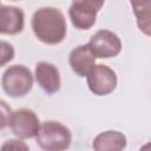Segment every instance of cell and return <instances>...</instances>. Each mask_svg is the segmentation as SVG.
<instances>
[{
	"label": "cell",
	"instance_id": "9c48e42d",
	"mask_svg": "<svg viewBox=\"0 0 151 151\" xmlns=\"http://www.w3.org/2000/svg\"><path fill=\"white\" fill-rule=\"evenodd\" d=\"M25 14L21 8L2 5L0 8V32L1 34H18L24 29Z\"/></svg>",
	"mask_w": 151,
	"mask_h": 151
},
{
	"label": "cell",
	"instance_id": "30bf717a",
	"mask_svg": "<svg viewBox=\"0 0 151 151\" xmlns=\"http://www.w3.org/2000/svg\"><path fill=\"white\" fill-rule=\"evenodd\" d=\"M72 71L79 77H86L91 68L96 65V55L92 53L88 44L79 45L73 48L68 57Z\"/></svg>",
	"mask_w": 151,
	"mask_h": 151
},
{
	"label": "cell",
	"instance_id": "3957f363",
	"mask_svg": "<svg viewBox=\"0 0 151 151\" xmlns=\"http://www.w3.org/2000/svg\"><path fill=\"white\" fill-rule=\"evenodd\" d=\"M1 85L4 91L12 98L25 97L33 86V76L28 67L24 65H13L5 70Z\"/></svg>",
	"mask_w": 151,
	"mask_h": 151
},
{
	"label": "cell",
	"instance_id": "4fadbf2b",
	"mask_svg": "<svg viewBox=\"0 0 151 151\" xmlns=\"http://www.w3.org/2000/svg\"><path fill=\"white\" fill-rule=\"evenodd\" d=\"M14 57V48L11 44L6 42V41H1V61H0V65L1 66H5L6 63L11 61Z\"/></svg>",
	"mask_w": 151,
	"mask_h": 151
},
{
	"label": "cell",
	"instance_id": "7a4b0ae2",
	"mask_svg": "<svg viewBox=\"0 0 151 151\" xmlns=\"http://www.w3.org/2000/svg\"><path fill=\"white\" fill-rule=\"evenodd\" d=\"M37 144L46 151H63L70 147L72 133L68 127L55 120H46L41 124L35 137Z\"/></svg>",
	"mask_w": 151,
	"mask_h": 151
},
{
	"label": "cell",
	"instance_id": "52a82bcc",
	"mask_svg": "<svg viewBox=\"0 0 151 151\" xmlns=\"http://www.w3.org/2000/svg\"><path fill=\"white\" fill-rule=\"evenodd\" d=\"M40 122L34 111L29 109H19L12 113L9 127L12 132L22 139L35 138L40 130Z\"/></svg>",
	"mask_w": 151,
	"mask_h": 151
},
{
	"label": "cell",
	"instance_id": "7c38bea8",
	"mask_svg": "<svg viewBox=\"0 0 151 151\" xmlns=\"http://www.w3.org/2000/svg\"><path fill=\"white\" fill-rule=\"evenodd\" d=\"M140 32L151 37V0H130Z\"/></svg>",
	"mask_w": 151,
	"mask_h": 151
},
{
	"label": "cell",
	"instance_id": "9a60e30c",
	"mask_svg": "<svg viewBox=\"0 0 151 151\" xmlns=\"http://www.w3.org/2000/svg\"><path fill=\"white\" fill-rule=\"evenodd\" d=\"M14 1H17V0H14Z\"/></svg>",
	"mask_w": 151,
	"mask_h": 151
},
{
	"label": "cell",
	"instance_id": "277c9868",
	"mask_svg": "<svg viewBox=\"0 0 151 151\" xmlns=\"http://www.w3.org/2000/svg\"><path fill=\"white\" fill-rule=\"evenodd\" d=\"M104 2L105 0H72L68 9L72 25L81 31L90 29L96 24L97 14Z\"/></svg>",
	"mask_w": 151,
	"mask_h": 151
},
{
	"label": "cell",
	"instance_id": "8992f818",
	"mask_svg": "<svg viewBox=\"0 0 151 151\" xmlns=\"http://www.w3.org/2000/svg\"><path fill=\"white\" fill-rule=\"evenodd\" d=\"M88 46L96 58L100 59L117 57L122 51V41L119 37L109 29H99L91 37Z\"/></svg>",
	"mask_w": 151,
	"mask_h": 151
},
{
	"label": "cell",
	"instance_id": "6da1fadb",
	"mask_svg": "<svg viewBox=\"0 0 151 151\" xmlns=\"http://www.w3.org/2000/svg\"><path fill=\"white\" fill-rule=\"evenodd\" d=\"M34 35L46 45L60 44L67 33L66 20L63 12L55 7H40L32 17Z\"/></svg>",
	"mask_w": 151,
	"mask_h": 151
},
{
	"label": "cell",
	"instance_id": "5bb4252c",
	"mask_svg": "<svg viewBox=\"0 0 151 151\" xmlns=\"http://www.w3.org/2000/svg\"><path fill=\"white\" fill-rule=\"evenodd\" d=\"M2 150H6V149H9V150H28V146L21 142V140H17V139H9L7 140L2 146H1Z\"/></svg>",
	"mask_w": 151,
	"mask_h": 151
},
{
	"label": "cell",
	"instance_id": "ba28073f",
	"mask_svg": "<svg viewBox=\"0 0 151 151\" xmlns=\"http://www.w3.org/2000/svg\"><path fill=\"white\" fill-rule=\"evenodd\" d=\"M35 80L47 94L58 92L61 85L58 67L47 61H40L35 65Z\"/></svg>",
	"mask_w": 151,
	"mask_h": 151
},
{
	"label": "cell",
	"instance_id": "5b68a950",
	"mask_svg": "<svg viewBox=\"0 0 151 151\" xmlns=\"http://www.w3.org/2000/svg\"><path fill=\"white\" fill-rule=\"evenodd\" d=\"M87 86L90 91L96 96H107L112 93L117 87L116 72L103 64L94 65L86 76Z\"/></svg>",
	"mask_w": 151,
	"mask_h": 151
},
{
	"label": "cell",
	"instance_id": "8fae6325",
	"mask_svg": "<svg viewBox=\"0 0 151 151\" xmlns=\"http://www.w3.org/2000/svg\"><path fill=\"white\" fill-rule=\"evenodd\" d=\"M126 137L119 131H105L99 133L92 143L97 151H120L126 147Z\"/></svg>",
	"mask_w": 151,
	"mask_h": 151
}]
</instances>
